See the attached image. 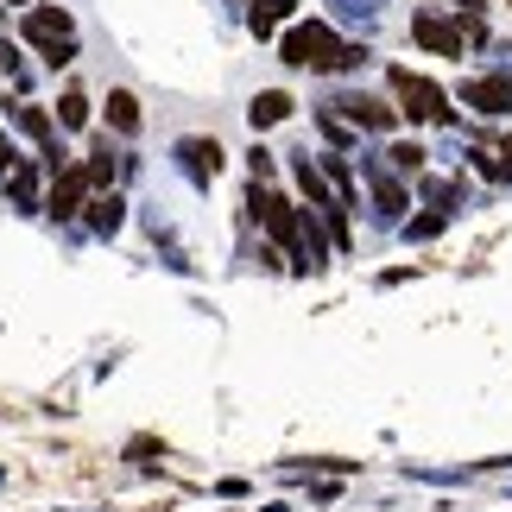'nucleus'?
Masks as SVG:
<instances>
[{"label": "nucleus", "instance_id": "nucleus-1", "mask_svg": "<svg viewBox=\"0 0 512 512\" xmlns=\"http://www.w3.org/2000/svg\"><path fill=\"white\" fill-rule=\"evenodd\" d=\"M279 57L285 64H298V70H342V64H354L361 51H348L329 26H317V19H304V26H291L285 32V45H279Z\"/></svg>", "mask_w": 512, "mask_h": 512}, {"label": "nucleus", "instance_id": "nucleus-2", "mask_svg": "<svg viewBox=\"0 0 512 512\" xmlns=\"http://www.w3.org/2000/svg\"><path fill=\"white\" fill-rule=\"evenodd\" d=\"M386 83H392V95H399V114H411V121H443V89L437 83H424V76H411L405 64H392L386 70Z\"/></svg>", "mask_w": 512, "mask_h": 512}, {"label": "nucleus", "instance_id": "nucleus-3", "mask_svg": "<svg viewBox=\"0 0 512 512\" xmlns=\"http://www.w3.org/2000/svg\"><path fill=\"white\" fill-rule=\"evenodd\" d=\"M26 38H32L38 51H51V64H64V57L76 51L70 13H51V7H32V13H26Z\"/></svg>", "mask_w": 512, "mask_h": 512}, {"label": "nucleus", "instance_id": "nucleus-4", "mask_svg": "<svg viewBox=\"0 0 512 512\" xmlns=\"http://www.w3.org/2000/svg\"><path fill=\"white\" fill-rule=\"evenodd\" d=\"M89 171L83 165H64V171H51V196H45V215H57V222H70L76 209L89 203Z\"/></svg>", "mask_w": 512, "mask_h": 512}, {"label": "nucleus", "instance_id": "nucleus-5", "mask_svg": "<svg viewBox=\"0 0 512 512\" xmlns=\"http://www.w3.org/2000/svg\"><path fill=\"white\" fill-rule=\"evenodd\" d=\"M247 203H253V215H260V222L272 228V241L298 247V215H291V203H285V196H272V190H260V184H253V196H247Z\"/></svg>", "mask_w": 512, "mask_h": 512}, {"label": "nucleus", "instance_id": "nucleus-6", "mask_svg": "<svg viewBox=\"0 0 512 512\" xmlns=\"http://www.w3.org/2000/svg\"><path fill=\"white\" fill-rule=\"evenodd\" d=\"M462 102L481 108V114H506V108H512V83H500V76H481V83L462 89Z\"/></svg>", "mask_w": 512, "mask_h": 512}, {"label": "nucleus", "instance_id": "nucleus-7", "mask_svg": "<svg viewBox=\"0 0 512 512\" xmlns=\"http://www.w3.org/2000/svg\"><path fill=\"white\" fill-rule=\"evenodd\" d=\"M411 32H418V45H430V51H449V57L462 51V32H456V26H443L437 13H418V19H411Z\"/></svg>", "mask_w": 512, "mask_h": 512}, {"label": "nucleus", "instance_id": "nucleus-8", "mask_svg": "<svg viewBox=\"0 0 512 512\" xmlns=\"http://www.w3.org/2000/svg\"><path fill=\"white\" fill-rule=\"evenodd\" d=\"M285 114H291V95H285V89H266V95H253L247 121H253V127H279Z\"/></svg>", "mask_w": 512, "mask_h": 512}, {"label": "nucleus", "instance_id": "nucleus-9", "mask_svg": "<svg viewBox=\"0 0 512 512\" xmlns=\"http://www.w3.org/2000/svg\"><path fill=\"white\" fill-rule=\"evenodd\" d=\"M83 209H89V228H95V234H114V228H121V209H127V203L108 190V196H89Z\"/></svg>", "mask_w": 512, "mask_h": 512}, {"label": "nucleus", "instance_id": "nucleus-10", "mask_svg": "<svg viewBox=\"0 0 512 512\" xmlns=\"http://www.w3.org/2000/svg\"><path fill=\"white\" fill-rule=\"evenodd\" d=\"M354 127H392V108H380V102H367V95H348V102H336Z\"/></svg>", "mask_w": 512, "mask_h": 512}, {"label": "nucleus", "instance_id": "nucleus-11", "mask_svg": "<svg viewBox=\"0 0 512 512\" xmlns=\"http://www.w3.org/2000/svg\"><path fill=\"white\" fill-rule=\"evenodd\" d=\"M184 165H190V177H215L222 146H215V140H184Z\"/></svg>", "mask_w": 512, "mask_h": 512}, {"label": "nucleus", "instance_id": "nucleus-12", "mask_svg": "<svg viewBox=\"0 0 512 512\" xmlns=\"http://www.w3.org/2000/svg\"><path fill=\"white\" fill-rule=\"evenodd\" d=\"M279 19H291V0H253V32L260 38L279 32Z\"/></svg>", "mask_w": 512, "mask_h": 512}, {"label": "nucleus", "instance_id": "nucleus-13", "mask_svg": "<svg viewBox=\"0 0 512 512\" xmlns=\"http://www.w3.org/2000/svg\"><path fill=\"white\" fill-rule=\"evenodd\" d=\"M108 121L121 127V133H133V127H140V102H133L127 89H114V95H108Z\"/></svg>", "mask_w": 512, "mask_h": 512}, {"label": "nucleus", "instance_id": "nucleus-14", "mask_svg": "<svg viewBox=\"0 0 512 512\" xmlns=\"http://www.w3.org/2000/svg\"><path fill=\"white\" fill-rule=\"evenodd\" d=\"M7 190H13V203H26V209H38V171H26V165H13V177H7Z\"/></svg>", "mask_w": 512, "mask_h": 512}, {"label": "nucleus", "instance_id": "nucleus-15", "mask_svg": "<svg viewBox=\"0 0 512 512\" xmlns=\"http://www.w3.org/2000/svg\"><path fill=\"white\" fill-rule=\"evenodd\" d=\"M57 121H64V127H83V121H89L83 89H64V102H57Z\"/></svg>", "mask_w": 512, "mask_h": 512}, {"label": "nucleus", "instance_id": "nucleus-16", "mask_svg": "<svg viewBox=\"0 0 512 512\" xmlns=\"http://www.w3.org/2000/svg\"><path fill=\"white\" fill-rule=\"evenodd\" d=\"M19 127H26V133H32V140L45 146V152H57V146H51V121H45L38 108H19Z\"/></svg>", "mask_w": 512, "mask_h": 512}, {"label": "nucleus", "instance_id": "nucleus-17", "mask_svg": "<svg viewBox=\"0 0 512 512\" xmlns=\"http://www.w3.org/2000/svg\"><path fill=\"white\" fill-rule=\"evenodd\" d=\"M373 196H380V203H386L392 215H399V209H405V190H399V184H392V177H373Z\"/></svg>", "mask_w": 512, "mask_h": 512}, {"label": "nucleus", "instance_id": "nucleus-18", "mask_svg": "<svg viewBox=\"0 0 512 512\" xmlns=\"http://www.w3.org/2000/svg\"><path fill=\"white\" fill-rule=\"evenodd\" d=\"M83 171H89V184H108V177H114V159H108V146H95V159H89Z\"/></svg>", "mask_w": 512, "mask_h": 512}, {"label": "nucleus", "instance_id": "nucleus-19", "mask_svg": "<svg viewBox=\"0 0 512 512\" xmlns=\"http://www.w3.org/2000/svg\"><path fill=\"white\" fill-rule=\"evenodd\" d=\"M386 159H392V165H399V171H418V165H424V152H418V146H392V152H386Z\"/></svg>", "mask_w": 512, "mask_h": 512}, {"label": "nucleus", "instance_id": "nucleus-20", "mask_svg": "<svg viewBox=\"0 0 512 512\" xmlns=\"http://www.w3.org/2000/svg\"><path fill=\"white\" fill-rule=\"evenodd\" d=\"M437 228H443V215H418V222H411V234H418V241H430Z\"/></svg>", "mask_w": 512, "mask_h": 512}, {"label": "nucleus", "instance_id": "nucleus-21", "mask_svg": "<svg viewBox=\"0 0 512 512\" xmlns=\"http://www.w3.org/2000/svg\"><path fill=\"white\" fill-rule=\"evenodd\" d=\"M13 165H19V152L7 146V133H0V177H13Z\"/></svg>", "mask_w": 512, "mask_h": 512}, {"label": "nucleus", "instance_id": "nucleus-22", "mask_svg": "<svg viewBox=\"0 0 512 512\" xmlns=\"http://www.w3.org/2000/svg\"><path fill=\"white\" fill-rule=\"evenodd\" d=\"M506 159H512V140H506ZM506 171H512V165H506Z\"/></svg>", "mask_w": 512, "mask_h": 512}]
</instances>
